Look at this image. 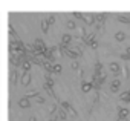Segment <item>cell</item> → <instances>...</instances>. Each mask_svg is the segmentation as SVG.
Wrapping results in <instances>:
<instances>
[{
	"label": "cell",
	"mask_w": 130,
	"mask_h": 121,
	"mask_svg": "<svg viewBox=\"0 0 130 121\" xmlns=\"http://www.w3.org/2000/svg\"><path fill=\"white\" fill-rule=\"evenodd\" d=\"M9 81H11V84H15L17 83V72L15 71H12V74L9 75Z\"/></svg>",
	"instance_id": "cell-17"
},
{
	"label": "cell",
	"mask_w": 130,
	"mask_h": 121,
	"mask_svg": "<svg viewBox=\"0 0 130 121\" xmlns=\"http://www.w3.org/2000/svg\"><path fill=\"white\" fill-rule=\"evenodd\" d=\"M60 49H61L64 54H66L69 58H72V60H77V58H78V55L81 54V52H78V51H72V49H69L68 46H63V44L60 46Z\"/></svg>",
	"instance_id": "cell-1"
},
{
	"label": "cell",
	"mask_w": 130,
	"mask_h": 121,
	"mask_svg": "<svg viewBox=\"0 0 130 121\" xmlns=\"http://www.w3.org/2000/svg\"><path fill=\"white\" fill-rule=\"evenodd\" d=\"M49 121H57V118H54V119H49Z\"/></svg>",
	"instance_id": "cell-31"
},
{
	"label": "cell",
	"mask_w": 130,
	"mask_h": 121,
	"mask_svg": "<svg viewBox=\"0 0 130 121\" xmlns=\"http://www.w3.org/2000/svg\"><path fill=\"white\" fill-rule=\"evenodd\" d=\"M35 98H37V101H38V103H44V98H41L40 95H38V97H35Z\"/></svg>",
	"instance_id": "cell-26"
},
{
	"label": "cell",
	"mask_w": 130,
	"mask_h": 121,
	"mask_svg": "<svg viewBox=\"0 0 130 121\" xmlns=\"http://www.w3.org/2000/svg\"><path fill=\"white\" fill-rule=\"evenodd\" d=\"M55 110H57V106H52V107H51V110H49V113H51V115H52V113H54V112H55Z\"/></svg>",
	"instance_id": "cell-27"
},
{
	"label": "cell",
	"mask_w": 130,
	"mask_h": 121,
	"mask_svg": "<svg viewBox=\"0 0 130 121\" xmlns=\"http://www.w3.org/2000/svg\"><path fill=\"white\" fill-rule=\"evenodd\" d=\"M83 20H84L87 25H93V23H95V16L87 14V16H84V17H83Z\"/></svg>",
	"instance_id": "cell-10"
},
{
	"label": "cell",
	"mask_w": 130,
	"mask_h": 121,
	"mask_svg": "<svg viewBox=\"0 0 130 121\" xmlns=\"http://www.w3.org/2000/svg\"><path fill=\"white\" fill-rule=\"evenodd\" d=\"M89 44H90V46H92V49H96V48H98V43H96V41H95V40H93V41H92V43H89Z\"/></svg>",
	"instance_id": "cell-24"
},
{
	"label": "cell",
	"mask_w": 130,
	"mask_h": 121,
	"mask_svg": "<svg viewBox=\"0 0 130 121\" xmlns=\"http://www.w3.org/2000/svg\"><path fill=\"white\" fill-rule=\"evenodd\" d=\"M109 69H110V72H112L113 75H118V74H121V66H119L118 63H115V62H112V63L109 65Z\"/></svg>",
	"instance_id": "cell-2"
},
{
	"label": "cell",
	"mask_w": 130,
	"mask_h": 121,
	"mask_svg": "<svg viewBox=\"0 0 130 121\" xmlns=\"http://www.w3.org/2000/svg\"><path fill=\"white\" fill-rule=\"evenodd\" d=\"M66 26H68L69 29H75V28H77V25H75L74 20H68V22H66Z\"/></svg>",
	"instance_id": "cell-19"
},
{
	"label": "cell",
	"mask_w": 130,
	"mask_h": 121,
	"mask_svg": "<svg viewBox=\"0 0 130 121\" xmlns=\"http://www.w3.org/2000/svg\"><path fill=\"white\" fill-rule=\"evenodd\" d=\"M71 41H72V35H71V34H64V35L61 37V44H63V46H68Z\"/></svg>",
	"instance_id": "cell-7"
},
{
	"label": "cell",
	"mask_w": 130,
	"mask_h": 121,
	"mask_svg": "<svg viewBox=\"0 0 130 121\" xmlns=\"http://www.w3.org/2000/svg\"><path fill=\"white\" fill-rule=\"evenodd\" d=\"M61 109H64V110H69L72 115H77V110H75V109H74V107H72V106L68 103V101H61Z\"/></svg>",
	"instance_id": "cell-3"
},
{
	"label": "cell",
	"mask_w": 130,
	"mask_h": 121,
	"mask_svg": "<svg viewBox=\"0 0 130 121\" xmlns=\"http://www.w3.org/2000/svg\"><path fill=\"white\" fill-rule=\"evenodd\" d=\"M66 110H64V109H60L58 110V119H66Z\"/></svg>",
	"instance_id": "cell-18"
},
{
	"label": "cell",
	"mask_w": 130,
	"mask_h": 121,
	"mask_svg": "<svg viewBox=\"0 0 130 121\" xmlns=\"http://www.w3.org/2000/svg\"><path fill=\"white\" fill-rule=\"evenodd\" d=\"M54 22H55V16H49V19H47V23H49V25H52Z\"/></svg>",
	"instance_id": "cell-23"
},
{
	"label": "cell",
	"mask_w": 130,
	"mask_h": 121,
	"mask_svg": "<svg viewBox=\"0 0 130 121\" xmlns=\"http://www.w3.org/2000/svg\"><path fill=\"white\" fill-rule=\"evenodd\" d=\"M115 40H116V41H124V40H125V34H124L122 31L116 32V34H115Z\"/></svg>",
	"instance_id": "cell-11"
},
{
	"label": "cell",
	"mask_w": 130,
	"mask_h": 121,
	"mask_svg": "<svg viewBox=\"0 0 130 121\" xmlns=\"http://www.w3.org/2000/svg\"><path fill=\"white\" fill-rule=\"evenodd\" d=\"M22 68H23L25 72H29V69H31V62H29V60H28V62H23V63H22Z\"/></svg>",
	"instance_id": "cell-15"
},
{
	"label": "cell",
	"mask_w": 130,
	"mask_h": 121,
	"mask_svg": "<svg viewBox=\"0 0 130 121\" xmlns=\"http://www.w3.org/2000/svg\"><path fill=\"white\" fill-rule=\"evenodd\" d=\"M122 74H124V78H128V69H127L125 66L122 68Z\"/></svg>",
	"instance_id": "cell-22"
},
{
	"label": "cell",
	"mask_w": 130,
	"mask_h": 121,
	"mask_svg": "<svg viewBox=\"0 0 130 121\" xmlns=\"http://www.w3.org/2000/svg\"><path fill=\"white\" fill-rule=\"evenodd\" d=\"M41 31H43L44 34L49 31V23H47V20H43V22H41Z\"/></svg>",
	"instance_id": "cell-16"
},
{
	"label": "cell",
	"mask_w": 130,
	"mask_h": 121,
	"mask_svg": "<svg viewBox=\"0 0 130 121\" xmlns=\"http://www.w3.org/2000/svg\"><path fill=\"white\" fill-rule=\"evenodd\" d=\"M127 116H128V109L119 107V110H118V118H119V119H125Z\"/></svg>",
	"instance_id": "cell-5"
},
{
	"label": "cell",
	"mask_w": 130,
	"mask_h": 121,
	"mask_svg": "<svg viewBox=\"0 0 130 121\" xmlns=\"http://www.w3.org/2000/svg\"><path fill=\"white\" fill-rule=\"evenodd\" d=\"M83 74H84V71H83V69H78V75L83 77Z\"/></svg>",
	"instance_id": "cell-28"
},
{
	"label": "cell",
	"mask_w": 130,
	"mask_h": 121,
	"mask_svg": "<svg viewBox=\"0 0 130 121\" xmlns=\"http://www.w3.org/2000/svg\"><path fill=\"white\" fill-rule=\"evenodd\" d=\"M41 65H43V68L46 69V72H54V65H52L51 62H46V60H44Z\"/></svg>",
	"instance_id": "cell-9"
},
{
	"label": "cell",
	"mask_w": 130,
	"mask_h": 121,
	"mask_svg": "<svg viewBox=\"0 0 130 121\" xmlns=\"http://www.w3.org/2000/svg\"><path fill=\"white\" fill-rule=\"evenodd\" d=\"M119 100H121V101H128V103H130V92H122V94L119 95Z\"/></svg>",
	"instance_id": "cell-13"
},
{
	"label": "cell",
	"mask_w": 130,
	"mask_h": 121,
	"mask_svg": "<svg viewBox=\"0 0 130 121\" xmlns=\"http://www.w3.org/2000/svg\"><path fill=\"white\" fill-rule=\"evenodd\" d=\"M121 58H122V60H125V62H127V60H130V57H128L127 54H124V55H121Z\"/></svg>",
	"instance_id": "cell-25"
},
{
	"label": "cell",
	"mask_w": 130,
	"mask_h": 121,
	"mask_svg": "<svg viewBox=\"0 0 130 121\" xmlns=\"http://www.w3.org/2000/svg\"><path fill=\"white\" fill-rule=\"evenodd\" d=\"M71 68H72V69H78V62H77V60L71 62Z\"/></svg>",
	"instance_id": "cell-21"
},
{
	"label": "cell",
	"mask_w": 130,
	"mask_h": 121,
	"mask_svg": "<svg viewBox=\"0 0 130 121\" xmlns=\"http://www.w3.org/2000/svg\"><path fill=\"white\" fill-rule=\"evenodd\" d=\"M63 71V68H61V65H54V72H61Z\"/></svg>",
	"instance_id": "cell-20"
},
{
	"label": "cell",
	"mask_w": 130,
	"mask_h": 121,
	"mask_svg": "<svg viewBox=\"0 0 130 121\" xmlns=\"http://www.w3.org/2000/svg\"><path fill=\"white\" fill-rule=\"evenodd\" d=\"M90 89H92V83H86V81H84V83L81 84V90H83L84 94H87Z\"/></svg>",
	"instance_id": "cell-12"
},
{
	"label": "cell",
	"mask_w": 130,
	"mask_h": 121,
	"mask_svg": "<svg viewBox=\"0 0 130 121\" xmlns=\"http://www.w3.org/2000/svg\"><path fill=\"white\" fill-rule=\"evenodd\" d=\"M22 84L23 86H29L31 84V74L29 72H25L23 77H22Z\"/></svg>",
	"instance_id": "cell-6"
},
{
	"label": "cell",
	"mask_w": 130,
	"mask_h": 121,
	"mask_svg": "<svg viewBox=\"0 0 130 121\" xmlns=\"http://www.w3.org/2000/svg\"><path fill=\"white\" fill-rule=\"evenodd\" d=\"M29 121H37V119L35 118H29Z\"/></svg>",
	"instance_id": "cell-30"
},
{
	"label": "cell",
	"mask_w": 130,
	"mask_h": 121,
	"mask_svg": "<svg viewBox=\"0 0 130 121\" xmlns=\"http://www.w3.org/2000/svg\"><path fill=\"white\" fill-rule=\"evenodd\" d=\"M127 55L130 57V48H127Z\"/></svg>",
	"instance_id": "cell-29"
},
{
	"label": "cell",
	"mask_w": 130,
	"mask_h": 121,
	"mask_svg": "<svg viewBox=\"0 0 130 121\" xmlns=\"http://www.w3.org/2000/svg\"><path fill=\"white\" fill-rule=\"evenodd\" d=\"M19 106H20L22 109H29V107H31V103H29L28 98H22V100L19 101Z\"/></svg>",
	"instance_id": "cell-8"
},
{
	"label": "cell",
	"mask_w": 130,
	"mask_h": 121,
	"mask_svg": "<svg viewBox=\"0 0 130 121\" xmlns=\"http://www.w3.org/2000/svg\"><path fill=\"white\" fill-rule=\"evenodd\" d=\"M119 86H121V81L119 80H113L112 83H110V92H118L119 90Z\"/></svg>",
	"instance_id": "cell-4"
},
{
	"label": "cell",
	"mask_w": 130,
	"mask_h": 121,
	"mask_svg": "<svg viewBox=\"0 0 130 121\" xmlns=\"http://www.w3.org/2000/svg\"><path fill=\"white\" fill-rule=\"evenodd\" d=\"M118 22L125 23V25H130V19H128L127 16H118Z\"/></svg>",
	"instance_id": "cell-14"
}]
</instances>
